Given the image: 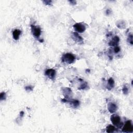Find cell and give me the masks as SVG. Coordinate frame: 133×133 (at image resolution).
<instances>
[{
    "mask_svg": "<svg viewBox=\"0 0 133 133\" xmlns=\"http://www.w3.org/2000/svg\"><path fill=\"white\" fill-rule=\"evenodd\" d=\"M75 60V57L70 52L64 54L61 58V61L63 63H66L69 64L73 63Z\"/></svg>",
    "mask_w": 133,
    "mask_h": 133,
    "instance_id": "obj_1",
    "label": "cell"
},
{
    "mask_svg": "<svg viewBox=\"0 0 133 133\" xmlns=\"http://www.w3.org/2000/svg\"><path fill=\"white\" fill-rule=\"evenodd\" d=\"M31 29L32 35L35 38L39 39L41 35V29L40 27L35 26L33 24H31Z\"/></svg>",
    "mask_w": 133,
    "mask_h": 133,
    "instance_id": "obj_2",
    "label": "cell"
},
{
    "mask_svg": "<svg viewBox=\"0 0 133 133\" xmlns=\"http://www.w3.org/2000/svg\"><path fill=\"white\" fill-rule=\"evenodd\" d=\"M62 101L64 103H69L71 107L73 108H77L80 106V101L76 99H62Z\"/></svg>",
    "mask_w": 133,
    "mask_h": 133,
    "instance_id": "obj_3",
    "label": "cell"
},
{
    "mask_svg": "<svg viewBox=\"0 0 133 133\" xmlns=\"http://www.w3.org/2000/svg\"><path fill=\"white\" fill-rule=\"evenodd\" d=\"M124 133H132L133 132V126L131 121L128 120L126 122L122 128Z\"/></svg>",
    "mask_w": 133,
    "mask_h": 133,
    "instance_id": "obj_4",
    "label": "cell"
},
{
    "mask_svg": "<svg viewBox=\"0 0 133 133\" xmlns=\"http://www.w3.org/2000/svg\"><path fill=\"white\" fill-rule=\"evenodd\" d=\"M73 28L76 32L83 33L86 30V27L82 23H76L73 25Z\"/></svg>",
    "mask_w": 133,
    "mask_h": 133,
    "instance_id": "obj_5",
    "label": "cell"
},
{
    "mask_svg": "<svg viewBox=\"0 0 133 133\" xmlns=\"http://www.w3.org/2000/svg\"><path fill=\"white\" fill-rule=\"evenodd\" d=\"M110 120L113 125L117 126L120 125L121 118L120 116L119 115H117V114H114L111 116Z\"/></svg>",
    "mask_w": 133,
    "mask_h": 133,
    "instance_id": "obj_6",
    "label": "cell"
},
{
    "mask_svg": "<svg viewBox=\"0 0 133 133\" xmlns=\"http://www.w3.org/2000/svg\"><path fill=\"white\" fill-rule=\"evenodd\" d=\"M72 39L79 44H82L83 43V39L77 32H73L72 34Z\"/></svg>",
    "mask_w": 133,
    "mask_h": 133,
    "instance_id": "obj_7",
    "label": "cell"
},
{
    "mask_svg": "<svg viewBox=\"0 0 133 133\" xmlns=\"http://www.w3.org/2000/svg\"><path fill=\"white\" fill-rule=\"evenodd\" d=\"M45 75L47 76L49 79L53 80L56 76V71L55 70L52 69H48L45 71Z\"/></svg>",
    "mask_w": 133,
    "mask_h": 133,
    "instance_id": "obj_8",
    "label": "cell"
},
{
    "mask_svg": "<svg viewBox=\"0 0 133 133\" xmlns=\"http://www.w3.org/2000/svg\"><path fill=\"white\" fill-rule=\"evenodd\" d=\"M108 109L110 113H114L116 111L117 107L115 104L113 103H109L108 104Z\"/></svg>",
    "mask_w": 133,
    "mask_h": 133,
    "instance_id": "obj_9",
    "label": "cell"
},
{
    "mask_svg": "<svg viewBox=\"0 0 133 133\" xmlns=\"http://www.w3.org/2000/svg\"><path fill=\"white\" fill-rule=\"evenodd\" d=\"M120 42V38L119 36H114L112 40L109 42V45L110 46H117Z\"/></svg>",
    "mask_w": 133,
    "mask_h": 133,
    "instance_id": "obj_10",
    "label": "cell"
},
{
    "mask_svg": "<svg viewBox=\"0 0 133 133\" xmlns=\"http://www.w3.org/2000/svg\"><path fill=\"white\" fill-rule=\"evenodd\" d=\"M63 93L65 97V98L69 99V98L70 97L71 94L72 93V91L70 88L66 87L63 89Z\"/></svg>",
    "mask_w": 133,
    "mask_h": 133,
    "instance_id": "obj_11",
    "label": "cell"
},
{
    "mask_svg": "<svg viewBox=\"0 0 133 133\" xmlns=\"http://www.w3.org/2000/svg\"><path fill=\"white\" fill-rule=\"evenodd\" d=\"M21 33V31L20 30L18 29H15L14 30V31L13 32V38L15 40L17 41L19 39V36Z\"/></svg>",
    "mask_w": 133,
    "mask_h": 133,
    "instance_id": "obj_12",
    "label": "cell"
},
{
    "mask_svg": "<svg viewBox=\"0 0 133 133\" xmlns=\"http://www.w3.org/2000/svg\"><path fill=\"white\" fill-rule=\"evenodd\" d=\"M114 86V81L113 78H111L109 80H108L107 88L108 90H111V89L113 88Z\"/></svg>",
    "mask_w": 133,
    "mask_h": 133,
    "instance_id": "obj_13",
    "label": "cell"
},
{
    "mask_svg": "<svg viewBox=\"0 0 133 133\" xmlns=\"http://www.w3.org/2000/svg\"><path fill=\"white\" fill-rule=\"evenodd\" d=\"M116 127L113 125H109L107 126L106 128V132L107 133H113L114 131H116Z\"/></svg>",
    "mask_w": 133,
    "mask_h": 133,
    "instance_id": "obj_14",
    "label": "cell"
},
{
    "mask_svg": "<svg viewBox=\"0 0 133 133\" xmlns=\"http://www.w3.org/2000/svg\"><path fill=\"white\" fill-rule=\"evenodd\" d=\"M87 87H88L87 83L86 82H84L82 80L81 84V85H80V87H79V89H85L86 88H87Z\"/></svg>",
    "mask_w": 133,
    "mask_h": 133,
    "instance_id": "obj_15",
    "label": "cell"
},
{
    "mask_svg": "<svg viewBox=\"0 0 133 133\" xmlns=\"http://www.w3.org/2000/svg\"><path fill=\"white\" fill-rule=\"evenodd\" d=\"M120 25V26H119L118 28H120V29H123L125 27V23L124 22V21H121L117 24V26H119Z\"/></svg>",
    "mask_w": 133,
    "mask_h": 133,
    "instance_id": "obj_16",
    "label": "cell"
},
{
    "mask_svg": "<svg viewBox=\"0 0 133 133\" xmlns=\"http://www.w3.org/2000/svg\"><path fill=\"white\" fill-rule=\"evenodd\" d=\"M6 98V93L4 92H2L0 95V99L1 101L5 100Z\"/></svg>",
    "mask_w": 133,
    "mask_h": 133,
    "instance_id": "obj_17",
    "label": "cell"
},
{
    "mask_svg": "<svg viewBox=\"0 0 133 133\" xmlns=\"http://www.w3.org/2000/svg\"><path fill=\"white\" fill-rule=\"evenodd\" d=\"M122 91L123 94L124 95H127L128 94V88L126 85L124 86V87L122 89Z\"/></svg>",
    "mask_w": 133,
    "mask_h": 133,
    "instance_id": "obj_18",
    "label": "cell"
},
{
    "mask_svg": "<svg viewBox=\"0 0 133 133\" xmlns=\"http://www.w3.org/2000/svg\"><path fill=\"white\" fill-rule=\"evenodd\" d=\"M127 41L131 45H133V35H132V34H131V35H128V39H127Z\"/></svg>",
    "mask_w": 133,
    "mask_h": 133,
    "instance_id": "obj_19",
    "label": "cell"
},
{
    "mask_svg": "<svg viewBox=\"0 0 133 133\" xmlns=\"http://www.w3.org/2000/svg\"><path fill=\"white\" fill-rule=\"evenodd\" d=\"M114 52H115V53H118V52H120V50H121V49H120V47L119 46H115V47L114 48Z\"/></svg>",
    "mask_w": 133,
    "mask_h": 133,
    "instance_id": "obj_20",
    "label": "cell"
},
{
    "mask_svg": "<svg viewBox=\"0 0 133 133\" xmlns=\"http://www.w3.org/2000/svg\"><path fill=\"white\" fill-rule=\"evenodd\" d=\"M25 89L27 92H31L33 91V87L30 86H28L25 87Z\"/></svg>",
    "mask_w": 133,
    "mask_h": 133,
    "instance_id": "obj_21",
    "label": "cell"
},
{
    "mask_svg": "<svg viewBox=\"0 0 133 133\" xmlns=\"http://www.w3.org/2000/svg\"><path fill=\"white\" fill-rule=\"evenodd\" d=\"M43 2L44 3L45 5H51L52 1H43Z\"/></svg>",
    "mask_w": 133,
    "mask_h": 133,
    "instance_id": "obj_22",
    "label": "cell"
},
{
    "mask_svg": "<svg viewBox=\"0 0 133 133\" xmlns=\"http://www.w3.org/2000/svg\"><path fill=\"white\" fill-rule=\"evenodd\" d=\"M69 2H70V3L71 4V5H75L76 4V1H69Z\"/></svg>",
    "mask_w": 133,
    "mask_h": 133,
    "instance_id": "obj_23",
    "label": "cell"
},
{
    "mask_svg": "<svg viewBox=\"0 0 133 133\" xmlns=\"http://www.w3.org/2000/svg\"><path fill=\"white\" fill-rule=\"evenodd\" d=\"M106 13H107V15H109L110 13H111V12L110 11V10H107V11H106Z\"/></svg>",
    "mask_w": 133,
    "mask_h": 133,
    "instance_id": "obj_24",
    "label": "cell"
}]
</instances>
